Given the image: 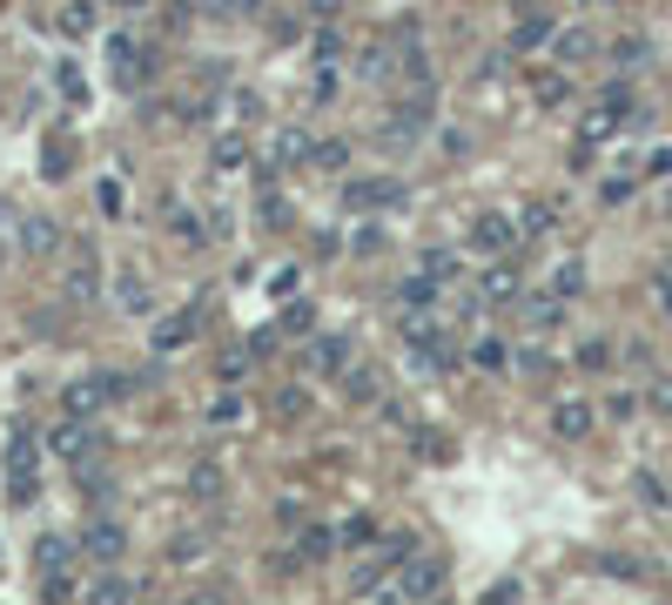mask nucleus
Here are the masks:
<instances>
[{
    "instance_id": "nucleus-37",
    "label": "nucleus",
    "mask_w": 672,
    "mask_h": 605,
    "mask_svg": "<svg viewBox=\"0 0 672 605\" xmlns=\"http://www.w3.org/2000/svg\"><path fill=\"white\" fill-rule=\"evenodd\" d=\"M102 209L122 216V209H128V189H122V182H102Z\"/></svg>"
},
{
    "instance_id": "nucleus-6",
    "label": "nucleus",
    "mask_w": 672,
    "mask_h": 605,
    "mask_svg": "<svg viewBox=\"0 0 672 605\" xmlns=\"http://www.w3.org/2000/svg\"><path fill=\"white\" fill-rule=\"evenodd\" d=\"M592 424H599V410L585 404V397H558V404H552V438H565V445L592 438Z\"/></svg>"
},
{
    "instance_id": "nucleus-17",
    "label": "nucleus",
    "mask_w": 672,
    "mask_h": 605,
    "mask_svg": "<svg viewBox=\"0 0 672 605\" xmlns=\"http://www.w3.org/2000/svg\"><path fill=\"white\" fill-rule=\"evenodd\" d=\"M545 290L571 303V296L585 290V263H578V255H565V263H552V277H545Z\"/></svg>"
},
{
    "instance_id": "nucleus-21",
    "label": "nucleus",
    "mask_w": 672,
    "mask_h": 605,
    "mask_svg": "<svg viewBox=\"0 0 672 605\" xmlns=\"http://www.w3.org/2000/svg\"><path fill=\"white\" fill-rule=\"evenodd\" d=\"M21 242H28L34 255H54V249H61V229H54L48 216H28V229H21Z\"/></svg>"
},
{
    "instance_id": "nucleus-1",
    "label": "nucleus",
    "mask_w": 672,
    "mask_h": 605,
    "mask_svg": "<svg viewBox=\"0 0 672 605\" xmlns=\"http://www.w3.org/2000/svg\"><path fill=\"white\" fill-rule=\"evenodd\" d=\"M377 592H384V598H403V605H417V598H438V592H444V559H431V552H410V559H397V565L377 578Z\"/></svg>"
},
{
    "instance_id": "nucleus-43",
    "label": "nucleus",
    "mask_w": 672,
    "mask_h": 605,
    "mask_svg": "<svg viewBox=\"0 0 672 605\" xmlns=\"http://www.w3.org/2000/svg\"><path fill=\"white\" fill-rule=\"evenodd\" d=\"M0 270H8V249H0Z\"/></svg>"
},
{
    "instance_id": "nucleus-13",
    "label": "nucleus",
    "mask_w": 672,
    "mask_h": 605,
    "mask_svg": "<svg viewBox=\"0 0 672 605\" xmlns=\"http://www.w3.org/2000/svg\"><path fill=\"white\" fill-rule=\"evenodd\" d=\"M108 67H115V81H122V88H135V81L148 74V61H141V48H135L128 34H115V48H108Z\"/></svg>"
},
{
    "instance_id": "nucleus-38",
    "label": "nucleus",
    "mask_w": 672,
    "mask_h": 605,
    "mask_svg": "<svg viewBox=\"0 0 672 605\" xmlns=\"http://www.w3.org/2000/svg\"><path fill=\"white\" fill-rule=\"evenodd\" d=\"M168 559H176V565H196V559H202V539H176V552H168Z\"/></svg>"
},
{
    "instance_id": "nucleus-12",
    "label": "nucleus",
    "mask_w": 672,
    "mask_h": 605,
    "mask_svg": "<svg viewBox=\"0 0 672 605\" xmlns=\"http://www.w3.org/2000/svg\"><path fill=\"white\" fill-rule=\"evenodd\" d=\"M545 48H552V61H558V67H578L585 54H592V34H585V28H552V41H545Z\"/></svg>"
},
{
    "instance_id": "nucleus-14",
    "label": "nucleus",
    "mask_w": 672,
    "mask_h": 605,
    "mask_svg": "<svg viewBox=\"0 0 672 605\" xmlns=\"http://www.w3.org/2000/svg\"><path fill=\"white\" fill-rule=\"evenodd\" d=\"M438 296H444V283H438L431 270H417V277H403V283H397V303H403V310H431Z\"/></svg>"
},
{
    "instance_id": "nucleus-23",
    "label": "nucleus",
    "mask_w": 672,
    "mask_h": 605,
    "mask_svg": "<svg viewBox=\"0 0 672 605\" xmlns=\"http://www.w3.org/2000/svg\"><path fill=\"white\" fill-rule=\"evenodd\" d=\"M95 277H102V270H95V255H88V249H74V263H67V290H74V296H95Z\"/></svg>"
},
{
    "instance_id": "nucleus-39",
    "label": "nucleus",
    "mask_w": 672,
    "mask_h": 605,
    "mask_svg": "<svg viewBox=\"0 0 672 605\" xmlns=\"http://www.w3.org/2000/svg\"><path fill=\"white\" fill-rule=\"evenodd\" d=\"M612 54H619V67H639V54H645V41H619Z\"/></svg>"
},
{
    "instance_id": "nucleus-15",
    "label": "nucleus",
    "mask_w": 672,
    "mask_h": 605,
    "mask_svg": "<svg viewBox=\"0 0 672 605\" xmlns=\"http://www.w3.org/2000/svg\"><path fill=\"white\" fill-rule=\"evenodd\" d=\"M196 316H202V310H176V316H161V323H155V351H182V343L196 336Z\"/></svg>"
},
{
    "instance_id": "nucleus-40",
    "label": "nucleus",
    "mask_w": 672,
    "mask_h": 605,
    "mask_svg": "<svg viewBox=\"0 0 672 605\" xmlns=\"http://www.w3.org/2000/svg\"><path fill=\"white\" fill-rule=\"evenodd\" d=\"M216 484H222V478H216V465H202V471H196V498H216Z\"/></svg>"
},
{
    "instance_id": "nucleus-30",
    "label": "nucleus",
    "mask_w": 672,
    "mask_h": 605,
    "mask_svg": "<svg viewBox=\"0 0 672 605\" xmlns=\"http://www.w3.org/2000/svg\"><path fill=\"white\" fill-rule=\"evenodd\" d=\"M202 216L196 209H176V216H168V229H176V242H189V249H202V229H196Z\"/></svg>"
},
{
    "instance_id": "nucleus-10",
    "label": "nucleus",
    "mask_w": 672,
    "mask_h": 605,
    "mask_svg": "<svg viewBox=\"0 0 672 605\" xmlns=\"http://www.w3.org/2000/svg\"><path fill=\"white\" fill-rule=\"evenodd\" d=\"M95 21H102V0H61V8H54V28H61L67 41L95 34Z\"/></svg>"
},
{
    "instance_id": "nucleus-2",
    "label": "nucleus",
    "mask_w": 672,
    "mask_h": 605,
    "mask_svg": "<svg viewBox=\"0 0 672 605\" xmlns=\"http://www.w3.org/2000/svg\"><path fill=\"white\" fill-rule=\"evenodd\" d=\"M34 471H41V445L21 430V438H8V498L14 504H34L41 498V478Z\"/></svg>"
},
{
    "instance_id": "nucleus-20",
    "label": "nucleus",
    "mask_w": 672,
    "mask_h": 605,
    "mask_svg": "<svg viewBox=\"0 0 672 605\" xmlns=\"http://www.w3.org/2000/svg\"><path fill=\"white\" fill-rule=\"evenodd\" d=\"M270 155H276V168H296V161H309V135H303V128H283Z\"/></svg>"
},
{
    "instance_id": "nucleus-3",
    "label": "nucleus",
    "mask_w": 672,
    "mask_h": 605,
    "mask_svg": "<svg viewBox=\"0 0 672 605\" xmlns=\"http://www.w3.org/2000/svg\"><path fill=\"white\" fill-rule=\"evenodd\" d=\"M471 249H477V255H512V249H518V222L497 216V209L471 216Z\"/></svg>"
},
{
    "instance_id": "nucleus-31",
    "label": "nucleus",
    "mask_w": 672,
    "mask_h": 605,
    "mask_svg": "<svg viewBox=\"0 0 672 605\" xmlns=\"http://www.w3.org/2000/svg\"><path fill=\"white\" fill-rule=\"evenodd\" d=\"M242 155H249L242 135H222V142H216V168H222V176H229V168H242Z\"/></svg>"
},
{
    "instance_id": "nucleus-7",
    "label": "nucleus",
    "mask_w": 672,
    "mask_h": 605,
    "mask_svg": "<svg viewBox=\"0 0 672 605\" xmlns=\"http://www.w3.org/2000/svg\"><path fill=\"white\" fill-rule=\"evenodd\" d=\"M344 202H350V209H397V202H403V182H397V176H357V182L344 189Z\"/></svg>"
},
{
    "instance_id": "nucleus-26",
    "label": "nucleus",
    "mask_w": 672,
    "mask_h": 605,
    "mask_svg": "<svg viewBox=\"0 0 672 605\" xmlns=\"http://www.w3.org/2000/svg\"><path fill=\"white\" fill-rule=\"evenodd\" d=\"M67 559H74V539H41V552H34L41 578H48V572H67Z\"/></svg>"
},
{
    "instance_id": "nucleus-22",
    "label": "nucleus",
    "mask_w": 672,
    "mask_h": 605,
    "mask_svg": "<svg viewBox=\"0 0 672 605\" xmlns=\"http://www.w3.org/2000/svg\"><path fill=\"white\" fill-rule=\"evenodd\" d=\"M296 545H303V552H296V565H323V559L336 552V532H329V525H316V532H303Z\"/></svg>"
},
{
    "instance_id": "nucleus-5",
    "label": "nucleus",
    "mask_w": 672,
    "mask_h": 605,
    "mask_svg": "<svg viewBox=\"0 0 672 605\" xmlns=\"http://www.w3.org/2000/svg\"><path fill=\"white\" fill-rule=\"evenodd\" d=\"M122 390H128V377H81V384H67V417H95Z\"/></svg>"
},
{
    "instance_id": "nucleus-25",
    "label": "nucleus",
    "mask_w": 672,
    "mask_h": 605,
    "mask_svg": "<svg viewBox=\"0 0 672 605\" xmlns=\"http://www.w3.org/2000/svg\"><path fill=\"white\" fill-rule=\"evenodd\" d=\"M558 316H565V296H552V290H545V296H532V303H525V323H532V330H552V323H558Z\"/></svg>"
},
{
    "instance_id": "nucleus-35",
    "label": "nucleus",
    "mask_w": 672,
    "mask_h": 605,
    "mask_svg": "<svg viewBox=\"0 0 672 605\" xmlns=\"http://www.w3.org/2000/svg\"><path fill=\"white\" fill-rule=\"evenodd\" d=\"M639 176H672V148H652V155L639 161Z\"/></svg>"
},
{
    "instance_id": "nucleus-32",
    "label": "nucleus",
    "mask_w": 672,
    "mask_h": 605,
    "mask_svg": "<svg viewBox=\"0 0 672 605\" xmlns=\"http://www.w3.org/2000/svg\"><path fill=\"white\" fill-rule=\"evenodd\" d=\"M88 598H102V605H122V598H135V585H128V578H115V572H108V578H102V585H95V592H88Z\"/></svg>"
},
{
    "instance_id": "nucleus-41",
    "label": "nucleus",
    "mask_w": 672,
    "mask_h": 605,
    "mask_svg": "<svg viewBox=\"0 0 672 605\" xmlns=\"http://www.w3.org/2000/svg\"><path fill=\"white\" fill-rule=\"evenodd\" d=\"M115 14H141V8H155V0H108Z\"/></svg>"
},
{
    "instance_id": "nucleus-4",
    "label": "nucleus",
    "mask_w": 672,
    "mask_h": 605,
    "mask_svg": "<svg viewBox=\"0 0 672 605\" xmlns=\"http://www.w3.org/2000/svg\"><path fill=\"white\" fill-rule=\"evenodd\" d=\"M48 451H54V458H67V465H81V458H95V451H102V438L88 430V417H67V424H54V430H48Z\"/></svg>"
},
{
    "instance_id": "nucleus-27",
    "label": "nucleus",
    "mask_w": 672,
    "mask_h": 605,
    "mask_svg": "<svg viewBox=\"0 0 672 605\" xmlns=\"http://www.w3.org/2000/svg\"><path fill=\"white\" fill-rule=\"evenodd\" d=\"M242 417H249V404L235 397V384H222V397L209 404V424H242Z\"/></svg>"
},
{
    "instance_id": "nucleus-34",
    "label": "nucleus",
    "mask_w": 672,
    "mask_h": 605,
    "mask_svg": "<svg viewBox=\"0 0 672 605\" xmlns=\"http://www.w3.org/2000/svg\"><path fill=\"white\" fill-rule=\"evenodd\" d=\"M652 303H659V316L672 323V270H665V277H652Z\"/></svg>"
},
{
    "instance_id": "nucleus-42",
    "label": "nucleus",
    "mask_w": 672,
    "mask_h": 605,
    "mask_svg": "<svg viewBox=\"0 0 672 605\" xmlns=\"http://www.w3.org/2000/svg\"><path fill=\"white\" fill-rule=\"evenodd\" d=\"M652 404H659V410H672V377H659V390H652Z\"/></svg>"
},
{
    "instance_id": "nucleus-19",
    "label": "nucleus",
    "mask_w": 672,
    "mask_h": 605,
    "mask_svg": "<svg viewBox=\"0 0 672 605\" xmlns=\"http://www.w3.org/2000/svg\"><path fill=\"white\" fill-rule=\"evenodd\" d=\"M471 364H477V371H491V377H497V371H504V364H512V351H504V336H477V343H471Z\"/></svg>"
},
{
    "instance_id": "nucleus-18",
    "label": "nucleus",
    "mask_w": 672,
    "mask_h": 605,
    "mask_svg": "<svg viewBox=\"0 0 672 605\" xmlns=\"http://www.w3.org/2000/svg\"><path fill=\"white\" fill-rule=\"evenodd\" d=\"M309 161L323 168V176H344V168H350V142H309Z\"/></svg>"
},
{
    "instance_id": "nucleus-16",
    "label": "nucleus",
    "mask_w": 672,
    "mask_h": 605,
    "mask_svg": "<svg viewBox=\"0 0 672 605\" xmlns=\"http://www.w3.org/2000/svg\"><path fill=\"white\" fill-rule=\"evenodd\" d=\"M249 371H256V351H249V343H229V351H222V364H216V377L242 390V384H249Z\"/></svg>"
},
{
    "instance_id": "nucleus-24",
    "label": "nucleus",
    "mask_w": 672,
    "mask_h": 605,
    "mask_svg": "<svg viewBox=\"0 0 672 605\" xmlns=\"http://www.w3.org/2000/svg\"><path fill=\"white\" fill-rule=\"evenodd\" d=\"M115 296H122V310H135V316H148V303H155V290H148V283H141L135 270H128V277L115 283Z\"/></svg>"
},
{
    "instance_id": "nucleus-28",
    "label": "nucleus",
    "mask_w": 672,
    "mask_h": 605,
    "mask_svg": "<svg viewBox=\"0 0 672 605\" xmlns=\"http://www.w3.org/2000/svg\"><path fill=\"white\" fill-rule=\"evenodd\" d=\"M54 88H61V95L74 102V108L88 102V81H81V67H74V61H61V67H54Z\"/></svg>"
},
{
    "instance_id": "nucleus-11",
    "label": "nucleus",
    "mask_w": 672,
    "mask_h": 605,
    "mask_svg": "<svg viewBox=\"0 0 672 605\" xmlns=\"http://www.w3.org/2000/svg\"><path fill=\"white\" fill-rule=\"evenodd\" d=\"M309 371H316V377L350 371V336H316V343H309Z\"/></svg>"
},
{
    "instance_id": "nucleus-36",
    "label": "nucleus",
    "mask_w": 672,
    "mask_h": 605,
    "mask_svg": "<svg viewBox=\"0 0 672 605\" xmlns=\"http://www.w3.org/2000/svg\"><path fill=\"white\" fill-rule=\"evenodd\" d=\"M538 102H545V108L565 102V74H545V81H538Z\"/></svg>"
},
{
    "instance_id": "nucleus-9",
    "label": "nucleus",
    "mask_w": 672,
    "mask_h": 605,
    "mask_svg": "<svg viewBox=\"0 0 672 605\" xmlns=\"http://www.w3.org/2000/svg\"><path fill=\"white\" fill-rule=\"evenodd\" d=\"M81 552H88L95 565H115V559H122V525H115V518H88V532H81Z\"/></svg>"
},
{
    "instance_id": "nucleus-8",
    "label": "nucleus",
    "mask_w": 672,
    "mask_h": 605,
    "mask_svg": "<svg viewBox=\"0 0 672 605\" xmlns=\"http://www.w3.org/2000/svg\"><path fill=\"white\" fill-rule=\"evenodd\" d=\"M518 296H525V277H518V270L497 255V263L477 277V303H518Z\"/></svg>"
},
{
    "instance_id": "nucleus-33",
    "label": "nucleus",
    "mask_w": 672,
    "mask_h": 605,
    "mask_svg": "<svg viewBox=\"0 0 672 605\" xmlns=\"http://www.w3.org/2000/svg\"><path fill=\"white\" fill-rule=\"evenodd\" d=\"M309 323H316V310H309V303H290V310H283V330H290V336H303Z\"/></svg>"
},
{
    "instance_id": "nucleus-29",
    "label": "nucleus",
    "mask_w": 672,
    "mask_h": 605,
    "mask_svg": "<svg viewBox=\"0 0 672 605\" xmlns=\"http://www.w3.org/2000/svg\"><path fill=\"white\" fill-rule=\"evenodd\" d=\"M545 41H552V21H545V14H532V21L512 34V48H518V54H532V48H545Z\"/></svg>"
}]
</instances>
